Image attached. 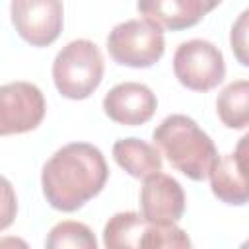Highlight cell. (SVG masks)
I'll list each match as a JSON object with an SVG mask.
<instances>
[{"instance_id":"14","label":"cell","mask_w":249,"mask_h":249,"mask_svg":"<svg viewBox=\"0 0 249 249\" xmlns=\"http://www.w3.org/2000/svg\"><path fill=\"white\" fill-rule=\"evenodd\" d=\"M216 113L228 128L249 126V80L228 84L216 99Z\"/></svg>"},{"instance_id":"2","label":"cell","mask_w":249,"mask_h":249,"mask_svg":"<svg viewBox=\"0 0 249 249\" xmlns=\"http://www.w3.org/2000/svg\"><path fill=\"white\" fill-rule=\"evenodd\" d=\"M152 138L167 161L193 181H204L220 158L212 138L187 115L165 117Z\"/></svg>"},{"instance_id":"17","label":"cell","mask_w":249,"mask_h":249,"mask_svg":"<svg viewBox=\"0 0 249 249\" xmlns=\"http://www.w3.org/2000/svg\"><path fill=\"white\" fill-rule=\"evenodd\" d=\"M185 2H187L200 18H204V16H206L208 12H212L222 0H185Z\"/></svg>"},{"instance_id":"16","label":"cell","mask_w":249,"mask_h":249,"mask_svg":"<svg viewBox=\"0 0 249 249\" xmlns=\"http://www.w3.org/2000/svg\"><path fill=\"white\" fill-rule=\"evenodd\" d=\"M230 47L235 60L243 66H249V8L243 10L231 25Z\"/></svg>"},{"instance_id":"10","label":"cell","mask_w":249,"mask_h":249,"mask_svg":"<svg viewBox=\"0 0 249 249\" xmlns=\"http://www.w3.org/2000/svg\"><path fill=\"white\" fill-rule=\"evenodd\" d=\"M140 212L154 224H177L185 212V193L179 181L161 171L148 175L140 189Z\"/></svg>"},{"instance_id":"3","label":"cell","mask_w":249,"mask_h":249,"mask_svg":"<svg viewBox=\"0 0 249 249\" xmlns=\"http://www.w3.org/2000/svg\"><path fill=\"white\" fill-rule=\"evenodd\" d=\"M105 62L97 45L89 39H76L62 47L53 62V80L62 97L86 99L103 80Z\"/></svg>"},{"instance_id":"5","label":"cell","mask_w":249,"mask_h":249,"mask_svg":"<svg viewBox=\"0 0 249 249\" xmlns=\"http://www.w3.org/2000/svg\"><path fill=\"white\" fill-rule=\"evenodd\" d=\"M107 51L121 66L148 68L163 56V29L144 18L117 23L107 35Z\"/></svg>"},{"instance_id":"7","label":"cell","mask_w":249,"mask_h":249,"mask_svg":"<svg viewBox=\"0 0 249 249\" xmlns=\"http://www.w3.org/2000/svg\"><path fill=\"white\" fill-rule=\"evenodd\" d=\"M43 91L29 82H10L0 88V134H23L37 128L45 117Z\"/></svg>"},{"instance_id":"15","label":"cell","mask_w":249,"mask_h":249,"mask_svg":"<svg viewBox=\"0 0 249 249\" xmlns=\"http://www.w3.org/2000/svg\"><path fill=\"white\" fill-rule=\"evenodd\" d=\"M45 245L49 249H64V247L95 249L97 239L86 224L74 222V220H64V222H58L56 226H53V230L49 231V235L45 239Z\"/></svg>"},{"instance_id":"11","label":"cell","mask_w":249,"mask_h":249,"mask_svg":"<svg viewBox=\"0 0 249 249\" xmlns=\"http://www.w3.org/2000/svg\"><path fill=\"white\" fill-rule=\"evenodd\" d=\"M158 107L156 93L138 82H123L107 91L103 97L105 115L124 126H138L148 123Z\"/></svg>"},{"instance_id":"9","label":"cell","mask_w":249,"mask_h":249,"mask_svg":"<svg viewBox=\"0 0 249 249\" xmlns=\"http://www.w3.org/2000/svg\"><path fill=\"white\" fill-rule=\"evenodd\" d=\"M210 189L226 204L249 202V132L237 140L231 154L218 158L210 171Z\"/></svg>"},{"instance_id":"1","label":"cell","mask_w":249,"mask_h":249,"mask_svg":"<svg viewBox=\"0 0 249 249\" xmlns=\"http://www.w3.org/2000/svg\"><path fill=\"white\" fill-rule=\"evenodd\" d=\"M107 177L109 167L101 150L88 142H72L47 160L41 171V187L53 208L76 212L103 191Z\"/></svg>"},{"instance_id":"8","label":"cell","mask_w":249,"mask_h":249,"mask_svg":"<svg viewBox=\"0 0 249 249\" xmlns=\"http://www.w3.org/2000/svg\"><path fill=\"white\" fill-rule=\"evenodd\" d=\"M12 23L25 43L49 47L64 25L62 0H12Z\"/></svg>"},{"instance_id":"4","label":"cell","mask_w":249,"mask_h":249,"mask_svg":"<svg viewBox=\"0 0 249 249\" xmlns=\"http://www.w3.org/2000/svg\"><path fill=\"white\" fill-rule=\"evenodd\" d=\"M109 249L123 247H191V239L175 224H154L140 212H117L103 228Z\"/></svg>"},{"instance_id":"13","label":"cell","mask_w":249,"mask_h":249,"mask_svg":"<svg viewBox=\"0 0 249 249\" xmlns=\"http://www.w3.org/2000/svg\"><path fill=\"white\" fill-rule=\"evenodd\" d=\"M136 8L144 19L169 31L193 27L202 19L185 0H138Z\"/></svg>"},{"instance_id":"12","label":"cell","mask_w":249,"mask_h":249,"mask_svg":"<svg viewBox=\"0 0 249 249\" xmlns=\"http://www.w3.org/2000/svg\"><path fill=\"white\" fill-rule=\"evenodd\" d=\"M115 161L132 177L146 179L152 173L161 171L160 150L140 138H121L113 144Z\"/></svg>"},{"instance_id":"6","label":"cell","mask_w":249,"mask_h":249,"mask_svg":"<svg viewBox=\"0 0 249 249\" xmlns=\"http://www.w3.org/2000/svg\"><path fill=\"white\" fill-rule=\"evenodd\" d=\"M173 72L181 86L193 91H210L222 84L226 62L222 51L204 39H191L177 47Z\"/></svg>"}]
</instances>
